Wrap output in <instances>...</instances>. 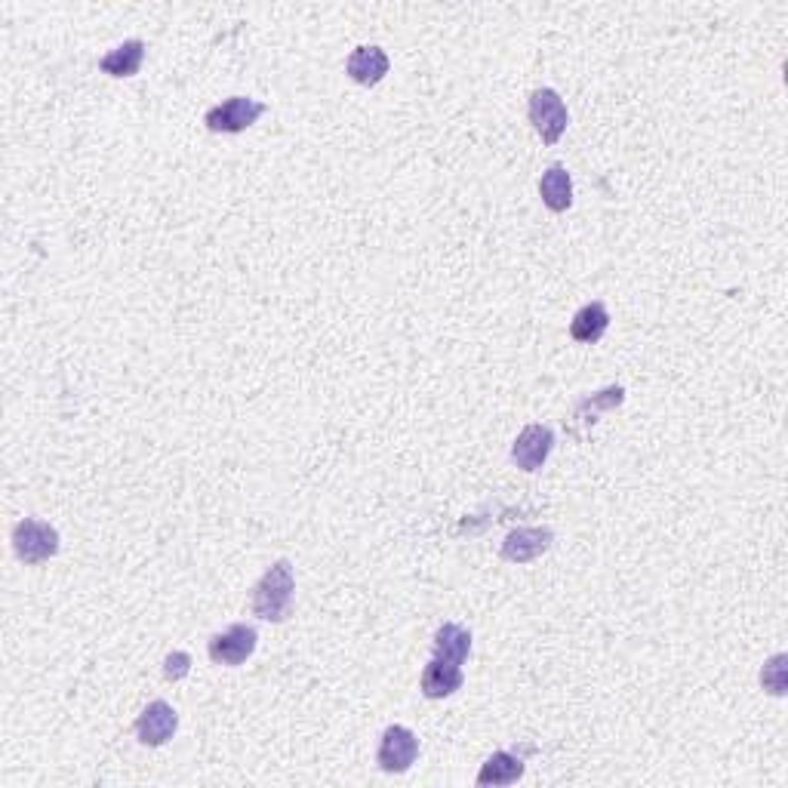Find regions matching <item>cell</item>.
<instances>
[{"label": "cell", "mask_w": 788, "mask_h": 788, "mask_svg": "<svg viewBox=\"0 0 788 788\" xmlns=\"http://www.w3.org/2000/svg\"><path fill=\"white\" fill-rule=\"evenodd\" d=\"M256 640H259V635H256L253 625L234 623L229 625L225 631H219V635L210 638L207 653H210V659H213L216 665H229V669H234V665H244L246 659L256 653Z\"/></svg>", "instance_id": "obj_6"}, {"label": "cell", "mask_w": 788, "mask_h": 788, "mask_svg": "<svg viewBox=\"0 0 788 788\" xmlns=\"http://www.w3.org/2000/svg\"><path fill=\"white\" fill-rule=\"evenodd\" d=\"M192 672V657L185 653V650H173L170 657L164 659V677L166 681H182V677H188Z\"/></svg>", "instance_id": "obj_19"}, {"label": "cell", "mask_w": 788, "mask_h": 788, "mask_svg": "<svg viewBox=\"0 0 788 788\" xmlns=\"http://www.w3.org/2000/svg\"><path fill=\"white\" fill-rule=\"evenodd\" d=\"M526 764L518 752H496L477 773V786H514L524 776Z\"/></svg>", "instance_id": "obj_14"}, {"label": "cell", "mask_w": 788, "mask_h": 788, "mask_svg": "<svg viewBox=\"0 0 788 788\" xmlns=\"http://www.w3.org/2000/svg\"><path fill=\"white\" fill-rule=\"evenodd\" d=\"M462 681H465L462 665L431 657V662L426 665V672H422L419 687H422V696H426V699H447V696H453V693L462 687Z\"/></svg>", "instance_id": "obj_12"}, {"label": "cell", "mask_w": 788, "mask_h": 788, "mask_svg": "<svg viewBox=\"0 0 788 788\" xmlns=\"http://www.w3.org/2000/svg\"><path fill=\"white\" fill-rule=\"evenodd\" d=\"M607 327H610L607 305H604V302H589V305H582V309L573 314V321H570V336H573L576 343L594 345L601 343V336L607 333Z\"/></svg>", "instance_id": "obj_15"}, {"label": "cell", "mask_w": 788, "mask_h": 788, "mask_svg": "<svg viewBox=\"0 0 788 788\" xmlns=\"http://www.w3.org/2000/svg\"><path fill=\"white\" fill-rule=\"evenodd\" d=\"M623 401H625L623 385H610V389H601V392L582 397V401L576 404L570 422H567V431H570V434H573L579 443H586V428L594 426V422H598V416H601L604 410H616V407H623Z\"/></svg>", "instance_id": "obj_9"}, {"label": "cell", "mask_w": 788, "mask_h": 788, "mask_svg": "<svg viewBox=\"0 0 788 788\" xmlns=\"http://www.w3.org/2000/svg\"><path fill=\"white\" fill-rule=\"evenodd\" d=\"M176 730H179V715H176V708L164 703V699H154V703L139 715V721H136V737H139V742L148 745V749L166 745L170 739L176 737Z\"/></svg>", "instance_id": "obj_8"}, {"label": "cell", "mask_w": 788, "mask_h": 788, "mask_svg": "<svg viewBox=\"0 0 788 788\" xmlns=\"http://www.w3.org/2000/svg\"><path fill=\"white\" fill-rule=\"evenodd\" d=\"M263 115V102H256V99L250 96H231L225 99V102L213 105V108L204 115V124H207V130L213 132H244Z\"/></svg>", "instance_id": "obj_5"}, {"label": "cell", "mask_w": 788, "mask_h": 788, "mask_svg": "<svg viewBox=\"0 0 788 788\" xmlns=\"http://www.w3.org/2000/svg\"><path fill=\"white\" fill-rule=\"evenodd\" d=\"M389 56H385V49L382 47H358L351 49V56H348V62H345V71H348V78L355 83H361V86H376L382 83V78L389 74Z\"/></svg>", "instance_id": "obj_11"}, {"label": "cell", "mask_w": 788, "mask_h": 788, "mask_svg": "<svg viewBox=\"0 0 788 788\" xmlns=\"http://www.w3.org/2000/svg\"><path fill=\"white\" fill-rule=\"evenodd\" d=\"M296 594V576L290 560H275L259 586L253 589V613L265 619V623H283L293 610Z\"/></svg>", "instance_id": "obj_1"}, {"label": "cell", "mask_w": 788, "mask_h": 788, "mask_svg": "<svg viewBox=\"0 0 788 788\" xmlns=\"http://www.w3.org/2000/svg\"><path fill=\"white\" fill-rule=\"evenodd\" d=\"M468 653H472V631L468 628H462L456 623H443L434 631V659H447V662L465 665Z\"/></svg>", "instance_id": "obj_16"}, {"label": "cell", "mask_w": 788, "mask_h": 788, "mask_svg": "<svg viewBox=\"0 0 788 788\" xmlns=\"http://www.w3.org/2000/svg\"><path fill=\"white\" fill-rule=\"evenodd\" d=\"M419 757V737L404 723L385 727V733L379 739L376 764L385 773H407Z\"/></svg>", "instance_id": "obj_4"}, {"label": "cell", "mask_w": 788, "mask_h": 788, "mask_svg": "<svg viewBox=\"0 0 788 788\" xmlns=\"http://www.w3.org/2000/svg\"><path fill=\"white\" fill-rule=\"evenodd\" d=\"M555 542V533L548 526H518L502 542V558L511 564H530L545 555Z\"/></svg>", "instance_id": "obj_10"}, {"label": "cell", "mask_w": 788, "mask_h": 788, "mask_svg": "<svg viewBox=\"0 0 788 788\" xmlns=\"http://www.w3.org/2000/svg\"><path fill=\"white\" fill-rule=\"evenodd\" d=\"M13 548H16V558L22 564H44V560L56 558L59 552V533L56 526L44 524L37 518H22L13 530Z\"/></svg>", "instance_id": "obj_2"}, {"label": "cell", "mask_w": 788, "mask_h": 788, "mask_svg": "<svg viewBox=\"0 0 788 788\" xmlns=\"http://www.w3.org/2000/svg\"><path fill=\"white\" fill-rule=\"evenodd\" d=\"M530 124H533V130L540 132L545 146H555L567 130V124H570L567 105L552 86H542L530 96Z\"/></svg>", "instance_id": "obj_3"}, {"label": "cell", "mask_w": 788, "mask_h": 788, "mask_svg": "<svg viewBox=\"0 0 788 788\" xmlns=\"http://www.w3.org/2000/svg\"><path fill=\"white\" fill-rule=\"evenodd\" d=\"M540 195L542 204H545L552 213H567V210H570V204H573V179H570L567 166L555 164L542 173Z\"/></svg>", "instance_id": "obj_13"}, {"label": "cell", "mask_w": 788, "mask_h": 788, "mask_svg": "<svg viewBox=\"0 0 788 788\" xmlns=\"http://www.w3.org/2000/svg\"><path fill=\"white\" fill-rule=\"evenodd\" d=\"M552 447H555V434H552V428L548 426H526L514 443H511V462L526 472V475H533V472H540L542 465L548 462L552 456Z\"/></svg>", "instance_id": "obj_7"}, {"label": "cell", "mask_w": 788, "mask_h": 788, "mask_svg": "<svg viewBox=\"0 0 788 788\" xmlns=\"http://www.w3.org/2000/svg\"><path fill=\"white\" fill-rule=\"evenodd\" d=\"M142 59H146V44L142 40H124L120 47L99 59V68L112 78H132V74H139Z\"/></svg>", "instance_id": "obj_17"}, {"label": "cell", "mask_w": 788, "mask_h": 788, "mask_svg": "<svg viewBox=\"0 0 788 788\" xmlns=\"http://www.w3.org/2000/svg\"><path fill=\"white\" fill-rule=\"evenodd\" d=\"M761 687L767 690L770 696H786L788 690V657L786 653H776L767 659L764 672H761Z\"/></svg>", "instance_id": "obj_18"}]
</instances>
